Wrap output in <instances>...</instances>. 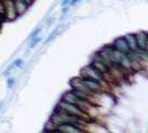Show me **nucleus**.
Segmentation results:
<instances>
[{
	"instance_id": "9b49d317",
	"label": "nucleus",
	"mask_w": 148,
	"mask_h": 133,
	"mask_svg": "<svg viewBox=\"0 0 148 133\" xmlns=\"http://www.w3.org/2000/svg\"><path fill=\"white\" fill-rule=\"evenodd\" d=\"M40 40H41V38L39 37V36H37L36 38H34L32 40H30L29 47H30V48H35V47H36V45L40 42Z\"/></svg>"
},
{
	"instance_id": "f257e3e1",
	"label": "nucleus",
	"mask_w": 148,
	"mask_h": 133,
	"mask_svg": "<svg viewBox=\"0 0 148 133\" xmlns=\"http://www.w3.org/2000/svg\"><path fill=\"white\" fill-rule=\"evenodd\" d=\"M106 51L108 53V57L110 59L111 63L119 69L120 71H123L124 73H126L128 71H132V61L128 58L126 53L119 51L117 49H115L111 44H108L105 47Z\"/></svg>"
},
{
	"instance_id": "9d476101",
	"label": "nucleus",
	"mask_w": 148,
	"mask_h": 133,
	"mask_svg": "<svg viewBox=\"0 0 148 133\" xmlns=\"http://www.w3.org/2000/svg\"><path fill=\"white\" fill-rule=\"evenodd\" d=\"M125 39H126V42L128 44V48L130 51H137V43H136V38H135V35L134 33H129L125 36Z\"/></svg>"
},
{
	"instance_id": "7ed1b4c3",
	"label": "nucleus",
	"mask_w": 148,
	"mask_h": 133,
	"mask_svg": "<svg viewBox=\"0 0 148 133\" xmlns=\"http://www.w3.org/2000/svg\"><path fill=\"white\" fill-rule=\"evenodd\" d=\"M60 100H64V101H66V102H69V103L77 105V107H78V108H80L84 112H86L88 115H89V109H91V108H95V107H96V105L91 104L90 102H88V101L80 99L79 96H77L76 94H74L71 91L64 93V96H61V99H60Z\"/></svg>"
},
{
	"instance_id": "f8f14e48",
	"label": "nucleus",
	"mask_w": 148,
	"mask_h": 133,
	"mask_svg": "<svg viewBox=\"0 0 148 133\" xmlns=\"http://www.w3.org/2000/svg\"><path fill=\"white\" fill-rule=\"evenodd\" d=\"M40 31H41V29L40 28H37V29L35 30V31H32L31 33H30V36H29V38H28V40H32L34 38H36L37 36H39V33H40Z\"/></svg>"
},
{
	"instance_id": "4468645a",
	"label": "nucleus",
	"mask_w": 148,
	"mask_h": 133,
	"mask_svg": "<svg viewBox=\"0 0 148 133\" xmlns=\"http://www.w3.org/2000/svg\"><path fill=\"white\" fill-rule=\"evenodd\" d=\"M14 83H15V79H8L7 81V84H8V88H12V86H14Z\"/></svg>"
},
{
	"instance_id": "0eeeda50",
	"label": "nucleus",
	"mask_w": 148,
	"mask_h": 133,
	"mask_svg": "<svg viewBox=\"0 0 148 133\" xmlns=\"http://www.w3.org/2000/svg\"><path fill=\"white\" fill-rule=\"evenodd\" d=\"M2 3H3V11H5V17L7 21H12L19 17L14 0H2Z\"/></svg>"
},
{
	"instance_id": "423d86ee",
	"label": "nucleus",
	"mask_w": 148,
	"mask_h": 133,
	"mask_svg": "<svg viewBox=\"0 0 148 133\" xmlns=\"http://www.w3.org/2000/svg\"><path fill=\"white\" fill-rule=\"evenodd\" d=\"M49 124L51 126V129L46 130V132H56V133H82L85 132L84 128L79 126H76L73 123H62L55 126L49 122Z\"/></svg>"
},
{
	"instance_id": "1a4fd4ad",
	"label": "nucleus",
	"mask_w": 148,
	"mask_h": 133,
	"mask_svg": "<svg viewBox=\"0 0 148 133\" xmlns=\"http://www.w3.org/2000/svg\"><path fill=\"white\" fill-rule=\"evenodd\" d=\"M111 45H112L115 49H117V50H119V51L124 52V53H126V54L130 51L129 48H128V44H127V42H126L125 37H120V38L115 39V41L111 43Z\"/></svg>"
},
{
	"instance_id": "ddd939ff",
	"label": "nucleus",
	"mask_w": 148,
	"mask_h": 133,
	"mask_svg": "<svg viewBox=\"0 0 148 133\" xmlns=\"http://www.w3.org/2000/svg\"><path fill=\"white\" fill-rule=\"evenodd\" d=\"M58 29H59V28H56V29L53 30V31H52V33L51 35H50V36H49V37H48V39H47V41H46V43H48V42H50V41H51L52 39H53V38L56 37V36H57V33H58Z\"/></svg>"
},
{
	"instance_id": "6e6552de",
	"label": "nucleus",
	"mask_w": 148,
	"mask_h": 133,
	"mask_svg": "<svg viewBox=\"0 0 148 133\" xmlns=\"http://www.w3.org/2000/svg\"><path fill=\"white\" fill-rule=\"evenodd\" d=\"M137 49L139 51H147L148 50V35L146 31H140L139 33L135 35Z\"/></svg>"
},
{
	"instance_id": "20e7f679",
	"label": "nucleus",
	"mask_w": 148,
	"mask_h": 133,
	"mask_svg": "<svg viewBox=\"0 0 148 133\" xmlns=\"http://www.w3.org/2000/svg\"><path fill=\"white\" fill-rule=\"evenodd\" d=\"M56 108H58V109H60V110L64 111V112H66L68 114H70V115H75V117H78V118H82V119H86V120H89V121H92V119L90 118V115H88L86 112H84L80 108H78L75 104L66 102L64 100H60Z\"/></svg>"
},
{
	"instance_id": "f03ea898",
	"label": "nucleus",
	"mask_w": 148,
	"mask_h": 133,
	"mask_svg": "<svg viewBox=\"0 0 148 133\" xmlns=\"http://www.w3.org/2000/svg\"><path fill=\"white\" fill-rule=\"evenodd\" d=\"M49 122L52 123V124H55V126L62 124V123H73V124H76V126H79L84 128V126H87L88 123H91L94 121H89V120H86V119L70 115V114L61 111L58 108H55L52 114L49 118Z\"/></svg>"
},
{
	"instance_id": "2eb2a0df",
	"label": "nucleus",
	"mask_w": 148,
	"mask_h": 133,
	"mask_svg": "<svg viewBox=\"0 0 148 133\" xmlns=\"http://www.w3.org/2000/svg\"><path fill=\"white\" fill-rule=\"evenodd\" d=\"M78 1H79V0H70V2H69V6H70V7H73V6H75V5H76Z\"/></svg>"
},
{
	"instance_id": "39448f33",
	"label": "nucleus",
	"mask_w": 148,
	"mask_h": 133,
	"mask_svg": "<svg viewBox=\"0 0 148 133\" xmlns=\"http://www.w3.org/2000/svg\"><path fill=\"white\" fill-rule=\"evenodd\" d=\"M79 77L86 78V79H90V80H94V81L96 82H99V83H101L105 87H108V84H109L108 82L106 81V79H105L104 77L99 73L91 64L84 66L82 70H80V75Z\"/></svg>"
}]
</instances>
